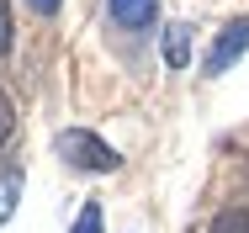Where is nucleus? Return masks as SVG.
<instances>
[{"instance_id":"obj_10","label":"nucleus","mask_w":249,"mask_h":233,"mask_svg":"<svg viewBox=\"0 0 249 233\" xmlns=\"http://www.w3.org/2000/svg\"><path fill=\"white\" fill-rule=\"evenodd\" d=\"M58 5H64V0H32V11H37V16H53Z\"/></svg>"},{"instance_id":"obj_1","label":"nucleus","mask_w":249,"mask_h":233,"mask_svg":"<svg viewBox=\"0 0 249 233\" xmlns=\"http://www.w3.org/2000/svg\"><path fill=\"white\" fill-rule=\"evenodd\" d=\"M58 154H64L69 164H80V170H96V175H106V170L122 164V154H117L111 143H101L96 133H80V127L58 133Z\"/></svg>"},{"instance_id":"obj_6","label":"nucleus","mask_w":249,"mask_h":233,"mask_svg":"<svg viewBox=\"0 0 249 233\" xmlns=\"http://www.w3.org/2000/svg\"><path fill=\"white\" fill-rule=\"evenodd\" d=\"M212 233H249V212H244V207H228V212H217Z\"/></svg>"},{"instance_id":"obj_2","label":"nucleus","mask_w":249,"mask_h":233,"mask_svg":"<svg viewBox=\"0 0 249 233\" xmlns=\"http://www.w3.org/2000/svg\"><path fill=\"white\" fill-rule=\"evenodd\" d=\"M244 53H249V16H239V21H228V27L217 32V43H212V53H207V74L233 69Z\"/></svg>"},{"instance_id":"obj_5","label":"nucleus","mask_w":249,"mask_h":233,"mask_svg":"<svg viewBox=\"0 0 249 233\" xmlns=\"http://www.w3.org/2000/svg\"><path fill=\"white\" fill-rule=\"evenodd\" d=\"M16 201H21V170H0V223H11Z\"/></svg>"},{"instance_id":"obj_8","label":"nucleus","mask_w":249,"mask_h":233,"mask_svg":"<svg viewBox=\"0 0 249 233\" xmlns=\"http://www.w3.org/2000/svg\"><path fill=\"white\" fill-rule=\"evenodd\" d=\"M5 48H11V5L0 0V53H5Z\"/></svg>"},{"instance_id":"obj_4","label":"nucleus","mask_w":249,"mask_h":233,"mask_svg":"<svg viewBox=\"0 0 249 233\" xmlns=\"http://www.w3.org/2000/svg\"><path fill=\"white\" fill-rule=\"evenodd\" d=\"M106 5H111V16H117L122 27H149L154 11H159L154 0H106Z\"/></svg>"},{"instance_id":"obj_3","label":"nucleus","mask_w":249,"mask_h":233,"mask_svg":"<svg viewBox=\"0 0 249 233\" xmlns=\"http://www.w3.org/2000/svg\"><path fill=\"white\" fill-rule=\"evenodd\" d=\"M159 53H164V64H170V69H186V64H191V27H164Z\"/></svg>"},{"instance_id":"obj_7","label":"nucleus","mask_w":249,"mask_h":233,"mask_svg":"<svg viewBox=\"0 0 249 233\" xmlns=\"http://www.w3.org/2000/svg\"><path fill=\"white\" fill-rule=\"evenodd\" d=\"M69 233H101V207H96V201L80 207V217H74V228H69Z\"/></svg>"},{"instance_id":"obj_9","label":"nucleus","mask_w":249,"mask_h":233,"mask_svg":"<svg viewBox=\"0 0 249 233\" xmlns=\"http://www.w3.org/2000/svg\"><path fill=\"white\" fill-rule=\"evenodd\" d=\"M11 138V95H0V143Z\"/></svg>"}]
</instances>
